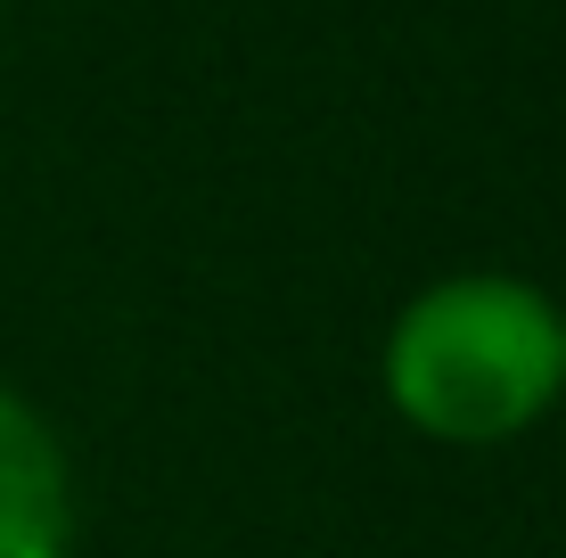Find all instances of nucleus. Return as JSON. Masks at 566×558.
<instances>
[{"instance_id":"obj_1","label":"nucleus","mask_w":566,"mask_h":558,"mask_svg":"<svg viewBox=\"0 0 566 558\" xmlns=\"http://www.w3.org/2000/svg\"><path fill=\"white\" fill-rule=\"evenodd\" d=\"M378 387L427 444H517L566 394L558 304L517 272H452L395 313L378 345Z\"/></svg>"},{"instance_id":"obj_3","label":"nucleus","mask_w":566,"mask_h":558,"mask_svg":"<svg viewBox=\"0 0 566 558\" xmlns=\"http://www.w3.org/2000/svg\"><path fill=\"white\" fill-rule=\"evenodd\" d=\"M558 337H566V304H558Z\"/></svg>"},{"instance_id":"obj_2","label":"nucleus","mask_w":566,"mask_h":558,"mask_svg":"<svg viewBox=\"0 0 566 558\" xmlns=\"http://www.w3.org/2000/svg\"><path fill=\"white\" fill-rule=\"evenodd\" d=\"M0 558H74L66 444L17 387H0Z\"/></svg>"}]
</instances>
